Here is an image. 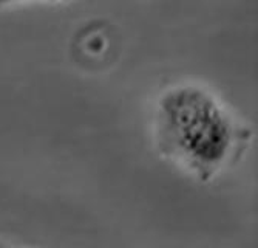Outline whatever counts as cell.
I'll return each instance as SVG.
<instances>
[{
  "instance_id": "2",
  "label": "cell",
  "mask_w": 258,
  "mask_h": 248,
  "mask_svg": "<svg viewBox=\"0 0 258 248\" xmlns=\"http://www.w3.org/2000/svg\"><path fill=\"white\" fill-rule=\"evenodd\" d=\"M0 248H27V246H19V245H13L10 242H5L0 239Z\"/></svg>"
},
{
  "instance_id": "4",
  "label": "cell",
  "mask_w": 258,
  "mask_h": 248,
  "mask_svg": "<svg viewBox=\"0 0 258 248\" xmlns=\"http://www.w3.org/2000/svg\"><path fill=\"white\" fill-rule=\"evenodd\" d=\"M54 2H60V0H54Z\"/></svg>"
},
{
  "instance_id": "1",
  "label": "cell",
  "mask_w": 258,
  "mask_h": 248,
  "mask_svg": "<svg viewBox=\"0 0 258 248\" xmlns=\"http://www.w3.org/2000/svg\"><path fill=\"white\" fill-rule=\"evenodd\" d=\"M159 159L200 185L235 169L252 144V129L217 93L195 82L167 87L152 121Z\"/></svg>"
},
{
  "instance_id": "3",
  "label": "cell",
  "mask_w": 258,
  "mask_h": 248,
  "mask_svg": "<svg viewBox=\"0 0 258 248\" xmlns=\"http://www.w3.org/2000/svg\"><path fill=\"white\" fill-rule=\"evenodd\" d=\"M20 2V0H0V5H10V4H16Z\"/></svg>"
}]
</instances>
